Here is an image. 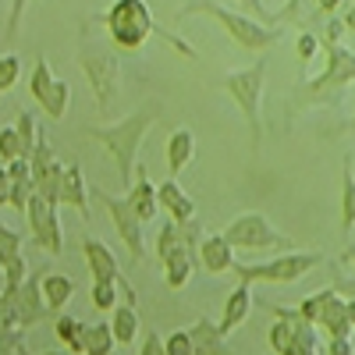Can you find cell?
Masks as SVG:
<instances>
[{"label":"cell","mask_w":355,"mask_h":355,"mask_svg":"<svg viewBox=\"0 0 355 355\" xmlns=\"http://www.w3.org/2000/svg\"><path fill=\"white\" fill-rule=\"evenodd\" d=\"M239 4H242L245 11H252V18L266 21V11H263V0H239Z\"/></svg>","instance_id":"45"},{"label":"cell","mask_w":355,"mask_h":355,"mask_svg":"<svg viewBox=\"0 0 355 355\" xmlns=\"http://www.w3.org/2000/svg\"><path fill=\"white\" fill-rule=\"evenodd\" d=\"M270 355H274V352H270Z\"/></svg>","instance_id":"54"},{"label":"cell","mask_w":355,"mask_h":355,"mask_svg":"<svg viewBox=\"0 0 355 355\" xmlns=\"http://www.w3.org/2000/svg\"><path fill=\"white\" fill-rule=\"evenodd\" d=\"M164 352L167 355H196V348H192V338H189V331H171L167 338H164Z\"/></svg>","instance_id":"37"},{"label":"cell","mask_w":355,"mask_h":355,"mask_svg":"<svg viewBox=\"0 0 355 355\" xmlns=\"http://www.w3.org/2000/svg\"><path fill=\"white\" fill-rule=\"evenodd\" d=\"M25 217H28V231H33V242L50 252V256H61L64 252V227L61 217H57V206H50L43 196H33L25 206Z\"/></svg>","instance_id":"10"},{"label":"cell","mask_w":355,"mask_h":355,"mask_svg":"<svg viewBox=\"0 0 355 355\" xmlns=\"http://www.w3.org/2000/svg\"><path fill=\"white\" fill-rule=\"evenodd\" d=\"M40 288H43V302L50 306V313L57 316V313H64V306L75 299V281L68 277V274H61V270H50V274H43L40 277Z\"/></svg>","instance_id":"22"},{"label":"cell","mask_w":355,"mask_h":355,"mask_svg":"<svg viewBox=\"0 0 355 355\" xmlns=\"http://www.w3.org/2000/svg\"><path fill=\"white\" fill-rule=\"evenodd\" d=\"M164 284L171 288V291H182L189 281H192V274L199 270L196 266V259H192V252L189 249H182V252H174V256H167L164 263Z\"/></svg>","instance_id":"24"},{"label":"cell","mask_w":355,"mask_h":355,"mask_svg":"<svg viewBox=\"0 0 355 355\" xmlns=\"http://www.w3.org/2000/svg\"><path fill=\"white\" fill-rule=\"evenodd\" d=\"M82 256H85V266H89V277L93 281H117V288L125 291V302H139L135 288L125 281L121 274V263H117V256L110 252V245H103L100 239H93V234H85L82 239Z\"/></svg>","instance_id":"11"},{"label":"cell","mask_w":355,"mask_h":355,"mask_svg":"<svg viewBox=\"0 0 355 355\" xmlns=\"http://www.w3.org/2000/svg\"><path fill=\"white\" fill-rule=\"evenodd\" d=\"M4 306L15 313V320H18V327H21V331L36 327V323H43V320H50V316H53V313H50V306L43 302L40 277H28L18 291L4 295Z\"/></svg>","instance_id":"13"},{"label":"cell","mask_w":355,"mask_h":355,"mask_svg":"<svg viewBox=\"0 0 355 355\" xmlns=\"http://www.w3.org/2000/svg\"><path fill=\"white\" fill-rule=\"evenodd\" d=\"M18 157H21V139H18V132H15V128H0V160L11 164V160H18Z\"/></svg>","instance_id":"38"},{"label":"cell","mask_w":355,"mask_h":355,"mask_svg":"<svg viewBox=\"0 0 355 355\" xmlns=\"http://www.w3.org/2000/svg\"><path fill=\"white\" fill-rule=\"evenodd\" d=\"M338 132H355V114H352V121H348L345 128H338Z\"/></svg>","instance_id":"51"},{"label":"cell","mask_w":355,"mask_h":355,"mask_svg":"<svg viewBox=\"0 0 355 355\" xmlns=\"http://www.w3.org/2000/svg\"><path fill=\"white\" fill-rule=\"evenodd\" d=\"M224 239L234 249H284V252L295 249V242L288 239V234H281L263 214H242V217H234L224 227Z\"/></svg>","instance_id":"9"},{"label":"cell","mask_w":355,"mask_h":355,"mask_svg":"<svg viewBox=\"0 0 355 355\" xmlns=\"http://www.w3.org/2000/svg\"><path fill=\"white\" fill-rule=\"evenodd\" d=\"M192 15H210L224 25V33L231 36V43H239L242 50H259L266 53L274 43H281L284 28H274V25H263L259 18L252 15H242V11H231L224 8L220 0H185V8L178 11V21H185Z\"/></svg>","instance_id":"5"},{"label":"cell","mask_w":355,"mask_h":355,"mask_svg":"<svg viewBox=\"0 0 355 355\" xmlns=\"http://www.w3.org/2000/svg\"><path fill=\"white\" fill-rule=\"evenodd\" d=\"M341 263H345V266H352V274H355V245H348V249L341 252Z\"/></svg>","instance_id":"47"},{"label":"cell","mask_w":355,"mask_h":355,"mask_svg":"<svg viewBox=\"0 0 355 355\" xmlns=\"http://www.w3.org/2000/svg\"><path fill=\"white\" fill-rule=\"evenodd\" d=\"M117 341H114V331L107 320H85V355H114Z\"/></svg>","instance_id":"27"},{"label":"cell","mask_w":355,"mask_h":355,"mask_svg":"<svg viewBox=\"0 0 355 355\" xmlns=\"http://www.w3.org/2000/svg\"><path fill=\"white\" fill-rule=\"evenodd\" d=\"M139 355H167L164 352V338L150 327V331H146V338H142V348H139Z\"/></svg>","instance_id":"42"},{"label":"cell","mask_w":355,"mask_h":355,"mask_svg":"<svg viewBox=\"0 0 355 355\" xmlns=\"http://www.w3.org/2000/svg\"><path fill=\"white\" fill-rule=\"evenodd\" d=\"M348 320H352V327H355V299H348Z\"/></svg>","instance_id":"49"},{"label":"cell","mask_w":355,"mask_h":355,"mask_svg":"<svg viewBox=\"0 0 355 355\" xmlns=\"http://www.w3.org/2000/svg\"><path fill=\"white\" fill-rule=\"evenodd\" d=\"M160 110H164V107L153 100V103L139 107L135 114L121 117V121H114V125H85V128H82V139H93L96 146H103L107 157L117 164V178H121L125 189L132 185L135 167H139L142 135L160 121Z\"/></svg>","instance_id":"2"},{"label":"cell","mask_w":355,"mask_h":355,"mask_svg":"<svg viewBox=\"0 0 355 355\" xmlns=\"http://www.w3.org/2000/svg\"><path fill=\"white\" fill-rule=\"evenodd\" d=\"M189 338H192L196 355H234V348H227L220 327H217L210 316H199L192 327H189Z\"/></svg>","instance_id":"20"},{"label":"cell","mask_w":355,"mask_h":355,"mask_svg":"<svg viewBox=\"0 0 355 355\" xmlns=\"http://www.w3.org/2000/svg\"><path fill=\"white\" fill-rule=\"evenodd\" d=\"M89 302H93V309H100V313H114V306L121 302L117 299V281H93Z\"/></svg>","instance_id":"32"},{"label":"cell","mask_w":355,"mask_h":355,"mask_svg":"<svg viewBox=\"0 0 355 355\" xmlns=\"http://www.w3.org/2000/svg\"><path fill=\"white\" fill-rule=\"evenodd\" d=\"M89 199H96L103 210H107V217H110V224H114V231H117V239L125 242L132 263L142 266V263H146V234H142V220H139V214L132 210V202L121 199V196H110V192L100 189V185H89Z\"/></svg>","instance_id":"8"},{"label":"cell","mask_w":355,"mask_h":355,"mask_svg":"<svg viewBox=\"0 0 355 355\" xmlns=\"http://www.w3.org/2000/svg\"><path fill=\"white\" fill-rule=\"evenodd\" d=\"M8 355H25V352H21V348H18V352H8Z\"/></svg>","instance_id":"52"},{"label":"cell","mask_w":355,"mask_h":355,"mask_svg":"<svg viewBox=\"0 0 355 355\" xmlns=\"http://www.w3.org/2000/svg\"><path fill=\"white\" fill-rule=\"evenodd\" d=\"M21 78V61L18 53H0V93H11Z\"/></svg>","instance_id":"34"},{"label":"cell","mask_w":355,"mask_h":355,"mask_svg":"<svg viewBox=\"0 0 355 355\" xmlns=\"http://www.w3.org/2000/svg\"><path fill=\"white\" fill-rule=\"evenodd\" d=\"M167 171H171V178H178L189 164H192V157H196V135H192V128H174L171 135H167Z\"/></svg>","instance_id":"21"},{"label":"cell","mask_w":355,"mask_h":355,"mask_svg":"<svg viewBox=\"0 0 355 355\" xmlns=\"http://www.w3.org/2000/svg\"><path fill=\"white\" fill-rule=\"evenodd\" d=\"M327 64L316 78H306L299 89H291V96L284 100V121L299 117L309 107H338L341 93L355 82V50L341 46V43H323Z\"/></svg>","instance_id":"3"},{"label":"cell","mask_w":355,"mask_h":355,"mask_svg":"<svg viewBox=\"0 0 355 355\" xmlns=\"http://www.w3.org/2000/svg\"><path fill=\"white\" fill-rule=\"evenodd\" d=\"M345 28H348V33H355V4H348V11H345Z\"/></svg>","instance_id":"46"},{"label":"cell","mask_w":355,"mask_h":355,"mask_svg":"<svg viewBox=\"0 0 355 355\" xmlns=\"http://www.w3.org/2000/svg\"><path fill=\"white\" fill-rule=\"evenodd\" d=\"M110 331H114V341L117 345H132L135 338H139V309L132 306V302H117L114 306V313H110Z\"/></svg>","instance_id":"25"},{"label":"cell","mask_w":355,"mask_h":355,"mask_svg":"<svg viewBox=\"0 0 355 355\" xmlns=\"http://www.w3.org/2000/svg\"><path fill=\"white\" fill-rule=\"evenodd\" d=\"M316 331H323L327 338H341L348 334L352 338V320H348V299L345 295H338L334 288H327V295H323V309H320V320H316Z\"/></svg>","instance_id":"16"},{"label":"cell","mask_w":355,"mask_h":355,"mask_svg":"<svg viewBox=\"0 0 355 355\" xmlns=\"http://www.w3.org/2000/svg\"><path fill=\"white\" fill-rule=\"evenodd\" d=\"M125 199L132 202V210L139 214L142 224H150L157 214H160V199H157V185H153V178H150V167L139 164L135 167V178H132V185L125 192Z\"/></svg>","instance_id":"14"},{"label":"cell","mask_w":355,"mask_h":355,"mask_svg":"<svg viewBox=\"0 0 355 355\" xmlns=\"http://www.w3.org/2000/svg\"><path fill=\"white\" fill-rule=\"evenodd\" d=\"M53 71H50V61H46V53H36V68H33V75H28V93H33V100L40 103L50 89H53Z\"/></svg>","instance_id":"30"},{"label":"cell","mask_w":355,"mask_h":355,"mask_svg":"<svg viewBox=\"0 0 355 355\" xmlns=\"http://www.w3.org/2000/svg\"><path fill=\"white\" fill-rule=\"evenodd\" d=\"M157 199H160V206L167 210V217L174 220V224H189V220H196V199L178 185V178H167L164 185H157Z\"/></svg>","instance_id":"18"},{"label":"cell","mask_w":355,"mask_h":355,"mask_svg":"<svg viewBox=\"0 0 355 355\" xmlns=\"http://www.w3.org/2000/svg\"><path fill=\"white\" fill-rule=\"evenodd\" d=\"M36 196V185H33V178H21V182H11V210L25 214V206L28 199Z\"/></svg>","instance_id":"36"},{"label":"cell","mask_w":355,"mask_h":355,"mask_svg":"<svg viewBox=\"0 0 355 355\" xmlns=\"http://www.w3.org/2000/svg\"><path fill=\"white\" fill-rule=\"evenodd\" d=\"M327 266H331V288L338 295H345V299H355V277H345L338 270V263H327Z\"/></svg>","instance_id":"41"},{"label":"cell","mask_w":355,"mask_h":355,"mask_svg":"<svg viewBox=\"0 0 355 355\" xmlns=\"http://www.w3.org/2000/svg\"><path fill=\"white\" fill-rule=\"evenodd\" d=\"M78 68L93 89V100H96V110L103 117L114 114L117 100H121V57H117L114 43H100V40H89L82 36L78 40Z\"/></svg>","instance_id":"4"},{"label":"cell","mask_w":355,"mask_h":355,"mask_svg":"<svg viewBox=\"0 0 355 355\" xmlns=\"http://www.w3.org/2000/svg\"><path fill=\"white\" fill-rule=\"evenodd\" d=\"M53 334L64 345V352L71 355H85V320L71 316V313H57L53 316Z\"/></svg>","instance_id":"23"},{"label":"cell","mask_w":355,"mask_h":355,"mask_svg":"<svg viewBox=\"0 0 355 355\" xmlns=\"http://www.w3.org/2000/svg\"><path fill=\"white\" fill-rule=\"evenodd\" d=\"M40 355H71V352H61V348H50V352H40Z\"/></svg>","instance_id":"50"},{"label":"cell","mask_w":355,"mask_h":355,"mask_svg":"<svg viewBox=\"0 0 355 355\" xmlns=\"http://www.w3.org/2000/svg\"><path fill=\"white\" fill-rule=\"evenodd\" d=\"M182 249H189V245H185V224H174V220L167 217V224H164L160 234H157V259L164 263L167 256L182 252ZM192 259H196V256H192Z\"/></svg>","instance_id":"29"},{"label":"cell","mask_w":355,"mask_h":355,"mask_svg":"<svg viewBox=\"0 0 355 355\" xmlns=\"http://www.w3.org/2000/svg\"><path fill=\"white\" fill-rule=\"evenodd\" d=\"M4 277H8V295L18 291V288L28 281V263H25V256H15V259L4 263Z\"/></svg>","instance_id":"35"},{"label":"cell","mask_w":355,"mask_h":355,"mask_svg":"<svg viewBox=\"0 0 355 355\" xmlns=\"http://www.w3.org/2000/svg\"><path fill=\"white\" fill-rule=\"evenodd\" d=\"M249 309H252V284H245V281H239L231 288V295L224 299V313H220V334L227 338V334H234L242 327V323L249 320Z\"/></svg>","instance_id":"17"},{"label":"cell","mask_w":355,"mask_h":355,"mask_svg":"<svg viewBox=\"0 0 355 355\" xmlns=\"http://www.w3.org/2000/svg\"><path fill=\"white\" fill-rule=\"evenodd\" d=\"M355 227V157H345L341 167V231Z\"/></svg>","instance_id":"26"},{"label":"cell","mask_w":355,"mask_h":355,"mask_svg":"<svg viewBox=\"0 0 355 355\" xmlns=\"http://www.w3.org/2000/svg\"><path fill=\"white\" fill-rule=\"evenodd\" d=\"M266 53L259 61H252L249 68H239V71H227L220 78V89L239 103V110L245 114V128H249V150L259 153L263 146V121H259V107H263V85H266Z\"/></svg>","instance_id":"6"},{"label":"cell","mask_w":355,"mask_h":355,"mask_svg":"<svg viewBox=\"0 0 355 355\" xmlns=\"http://www.w3.org/2000/svg\"><path fill=\"white\" fill-rule=\"evenodd\" d=\"M93 21H100L107 28L114 50H128L132 53V50H142L146 43H150V36H160L167 46H174L182 57H189V61H196V57H199L192 43H185L182 36H171L167 28H160L153 21V11H150L146 0H114V4L103 15H96Z\"/></svg>","instance_id":"1"},{"label":"cell","mask_w":355,"mask_h":355,"mask_svg":"<svg viewBox=\"0 0 355 355\" xmlns=\"http://www.w3.org/2000/svg\"><path fill=\"white\" fill-rule=\"evenodd\" d=\"M61 206H71V210L89 220V182L82 174V164H64V178H61Z\"/></svg>","instance_id":"19"},{"label":"cell","mask_w":355,"mask_h":355,"mask_svg":"<svg viewBox=\"0 0 355 355\" xmlns=\"http://www.w3.org/2000/svg\"><path fill=\"white\" fill-rule=\"evenodd\" d=\"M25 8H28V0H11V8H8V25H4V40H18V28H21V18H25Z\"/></svg>","instance_id":"39"},{"label":"cell","mask_w":355,"mask_h":355,"mask_svg":"<svg viewBox=\"0 0 355 355\" xmlns=\"http://www.w3.org/2000/svg\"><path fill=\"white\" fill-rule=\"evenodd\" d=\"M327 355H355L352 338H348V334H341V338H327Z\"/></svg>","instance_id":"43"},{"label":"cell","mask_w":355,"mask_h":355,"mask_svg":"<svg viewBox=\"0 0 355 355\" xmlns=\"http://www.w3.org/2000/svg\"><path fill=\"white\" fill-rule=\"evenodd\" d=\"M15 132H18V139H21V157H25V160H33V153H36V142H40L36 117L28 114V110H21V114H18V121H15Z\"/></svg>","instance_id":"31"},{"label":"cell","mask_w":355,"mask_h":355,"mask_svg":"<svg viewBox=\"0 0 355 355\" xmlns=\"http://www.w3.org/2000/svg\"><path fill=\"white\" fill-rule=\"evenodd\" d=\"M40 107H43V114L50 117V121H64V114H68V107H71V85H68L64 78H57L53 89L40 100Z\"/></svg>","instance_id":"28"},{"label":"cell","mask_w":355,"mask_h":355,"mask_svg":"<svg viewBox=\"0 0 355 355\" xmlns=\"http://www.w3.org/2000/svg\"><path fill=\"white\" fill-rule=\"evenodd\" d=\"M0 206H11V174H8V167H0Z\"/></svg>","instance_id":"44"},{"label":"cell","mask_w":355,"mask_h":355,"mask_svg":"<svg viewBox=\"0 0 355 355\" xmlns=\"http://www.w3.org/2000/svg\"><path fill=\"white\" fill-rule=\"evenodd\" d=\"M316 266H323V252H302V249H291V252H281L274 259H266V263H239L234 259V277L245 281V284H295V281H302L309 270H316Z\"/></svg>","instance_id":"7"},{"label":"cell","mask_w":355,"mask_h":355,"mask_svg":"<svg viewBox=\"0 0 355 355\" xmlns=\"http://www.w3.org/2000/svg\"><path fill=\"white\" fill-rule=\"evenodd\" d=\"M21 245H25V234L8 227V224H0V266L15 256H21Z\"/></svg>","instance_id":"33"},{"label":"cell","mask_w":355,"mask_h":355,"mask_svg":"<svg viewBox=\"0 0 355 355\" xmlns=\"http://www.w3.org/2000/svg\"><path fill=\"white\" fill-rule=\"evenodd\" d=\"M295 50H299V61H313V57L323 50V43H320V33H306L299 36V43H295Z\"/></svg>","instance_id":"40"},{"label":"cell","mask_w":355,"mask_h":355,"mask_svg":"<svg viewBox=\"0 0 355 355\" xmlns=\"http://www.w3.org/2000/svg\"><path fill=\"white\" fill-rule=\"evenodd\" d=\"M234 245L224 239V231H206L199 242V270L206 274H231Z\"/></svg>","instance_id":"15"},{"label":"cell","mask_w":355,"mask_h":355,"mask_svg":"<svg viewBox=\"0 0 355 355\" xmlns=\"http://www.w3.org/2000/svg\"><path fill=\"white\" fill-rule=\"evenodd\" d=\"M0 96H4V93H0Z\"/></svg>","instance_id":"53"},{"label":"cell","mask_w":355,"mask_h":355,"mask_svg":"<svg viewBox=\"0 0 355 355\" xmlns=\"http://www.w3.org/2000/svg\"><path fill=\"white\" fill-rule=\"evenodd\" d=\"M4 295H8V277H4V266H0V302H4Z\"/></svg>","instance_id":"48"},{"label":"cell","mask_w":355,"mask_h":355,"mask_svg":"<svg viewBox=\"0 0 355 355\" xmlns=\"http://www.w3.org/2000/svg\"><path fill=\"white\" fill-rule=\"evenodd\" d=\"M33 185L36 196H43L50 206H61V178H64V164L57 160L53 146L46 142V135H40L36 142V153H33Z\"/></svg>","instance_id":"12"}]
</instances>
